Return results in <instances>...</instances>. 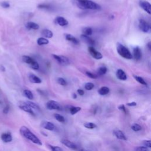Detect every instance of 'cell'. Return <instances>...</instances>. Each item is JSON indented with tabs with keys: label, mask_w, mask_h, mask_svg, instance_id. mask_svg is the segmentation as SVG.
Returning <instances> with one entry per match:
<instances>
[{
	"label": "cell",
	"mask_w": 151,
	"mask_h": 151,
	"mask_svg": "<svg viewBox=\"0 0 151 151\" xmlns=\"http://www.w3.org/2000/svg\"><path fill=\"white\" fill-rule=\"evenodd\" d=\"M20 132L24 138L30 140L32 143L38 145H42L41 141L27 127L24 126H21L20 129Z\"/></svg>",
	"instance_id": "obj_1"
},
{
	"label": "cell",
	"mask_w": 151,
	"mask_h": 151,
	"mask_svg": "<svg viewBox=\"0 0 151 151\" xmlns=\"http://www.w3.org/2000/svg\"><path fill=\"white\" fill-rule=\"evenodd\" d=\"M76 4L79 8L82 10H99L100 7L96 3L89 0H83V1L76 0Z\"/></svg>",
	"instance_id": "obj_2"
},
{
	"label": "cell",
	"mask_w": 151,
	"mask_h": 151,
	"mask_svg": "<svg viewBox=\"0 0 151 151\" xmlns=\"http://www.w3.org/2000/svg\"><path fill=\"white\" fill-rule=\"evenodd\" d=\"M116 48L118 54L122 57L126 58V59L130 60L133 58V56L131 53L129 52V50L122 44L117 43Z\"/></svg>",
	"instance_id": "obj_3"
},
{
	"label": "cell",
	"mask_w": 151,
	"mask_h": 151,
	"mask_svg": "<svg viewBox=\"0 0 151 151\" xmlns=\"http://www.w3.org/2000/svg\"><path fill=\"white\" fill-rule=\"evenodd\" d=\"M53 56L58 63L63 66H67L70 64V61L68 57L63 56H57L56 54H53Z\"/></svg>",
	"instance_id": "obj_4"
},
{
	"label": "cell",
	"mask_w": 151,
	"mask_h": 151,
	"mask_svg": "<svg viewBox=\"0 0 151 151\" xmlns=\"http://www.w3.org/2000/svg\"><path fill=\"white\" fill-rule=\"evenodd\" d=\"M46 107L48 110H60L61 106L54 100H50L46 103Z\"/></svg>",
	"instance_id": "obj_5"
},
{
	"label": "cell",
	"mask_w": 151,
	"mask_h": 151,
	"mask_svg": "<svg viewBox=\"0 0 151 151\" xmlns=\"http://www.w3.org/2000/svg\"><path fill=\"white\" fill-rule=\"evenodd\" d=\"M139 28L142 31L144 32H149L150 31V25L145 20H140L139 24Z\"/></svg>",
	"instance_id": "obj_6"
},
{
	"label": "cell",
	"mask_w": 151,
	"mask_h": 151,
	"mask_svg": "<svg viewBox=\"0 0 151 151\" xmlns=\"http://www.w3.org/2000/svg\"><path fill=\"white\" fill-rule=\"evenodd\" d=\"M88 50H89V52L90 54V55L93 58H96V59L100 60V59H101V58H102V57H103L102 54L100 52L96 51V49L93 47H92V46L89 47Z\"/></svg>",
	"instance_id": "obj_7"
},
{
	"label": "cell",
	"mask_w": 151,
	"mask_h": 151,
	"mask_svg": "<svg viewBox=\"0 0 151 151\" xmlns=\"http://www.w3.org/2000/svg\"><path fill=\"white\" fill-rule=\"evenodd\" d=\"M139 5L147 13L149 14H151V5L149 2L142 0L139 2Z\"/></svg>",
	"instance_id": "obj_8"
},
{
	"label": "cell",
	"mask_w": 151,
	"mask_h": 151,
	"mask_svg": "<svg viewBox=\"0 0 151 151\" xmlns=\"http://www.w3.org/2000/svg\"><path fill=\"white\" fill-rule=\"evenodd\" d=\"M19 106L20 109L24 111V112L30 113L32 115H34V112H33L32 109L26 103V102H21L20 104H19Z\"/></svg>",
	"instance_id": "obj_9"
},
{
	"label": "cell",
	"mask_w": 151,
	"mask_h": 151,
	"mask_svg": "<svg viewBox=\"0 0 151 151\" xmlns=\"http://www.w3.org/2000/svg\"><path fill=\"white\" fill-rule=\"evenodd\" d=\"M1 139L5 143H9L13 140V137L10 133H3L1 136Z\"/></svg>",
	"instance_id": "obj_10"
},
{
	"label": "cell",
	"mask_w": 151,
	"mask_h": 151,
	"mask_svg": "<svg viewBox=\"0 0 151 151\" xmlns=\"http://www.w3.org/2000/svg\"><path fill=\"white\" fill-rule=\"evenodd\" d=\"M62 143L66 146L68 148H70L72 149H77V146L76 144H74L73 142L69 140H67V139H63L61 140Z\"/></svg>",
	"instance_id": "obj_11"
},
{
	"label": "cell",
	"mask_w": 151,
	"mask_h": 151,
	"mask_svg": "<svg viewBox=\"0 0 151 151\" xmlns=\"http://www.w3.org/2000/svg\"><path fill=\"white\" fill-rule=\"evenodd\" d=\"M133 53L134 58H135L136 60H139L142 57V52L139 47H135L133 48Z\"/></svg>",
	"instance_id": "obj_12"
},
{
	"label": "cell",
	"mask_w": 151,
	"mask_h": 151,
	"mask_svg": "<svg viewBox=\"0 0 151 151\" xmlns=\"http://www.w3.org/2000/svg\"><path fill=\"white\" fill-rule=\"evenodd\" d=\"M41 126L44 129L48 130H53L55 129V126L53 123L50 122H44L42 123Z\"/></svg>",
	"instance_id": "obj_13"
},
{
	"label": "cell",
	"mask_w": 151,
	"mask_h": 151,
	"mask_svg": "<svg viewBox=\"0 0 151 151\" xmlns=\"http://www.w3.org/2000/svg\"><path fill=\"white\" fill-rule=\"evenodd\" d=\"M116 77L117 78L121 80H126L127 79V76L125 72L119 69L116 72Z\"/></svg>",
	"instance_id": "obj_14"
},
{
	"label": "cell",
	"mask_w": 151,
	"mask_h": 151,
	"mask_svg": "<svg viewBox=\"0 0 151 151\" xmlns=\"http://www.w3.org/2000/svg\"><path fill=\"white\" fill-rule=\"evenodd\" d=\"M81 39L83 40V41L85 42V43L89 44V45H91L93 46L95 44V40H93L92 38H91L89 36H85L84 34H82L81 36Z\"/></svg>",
	"instance_id": "obj_15"
},
{
	"label": "cell",
	"mask_w": 151,
	"mask_h": 151,
	"mask_svg": "<svg viewBox=\"0 0 151 151\" xmlns=\"http://www.w3.org/2000/svg\"><path fill=\"white\" fill-rule=\"evenodd\" d=\"M113 133L115 136L119 139L121 140H126L127 138L126 137V136L125 135V134L123 133L122 131L120 130H116L113 132Z\"/></svg>",
	"instance_id": "obj_16"
},
{
	"label": "cell",
	"mask_w": 151,
	"mask_h": 151,
	"mask_svg": "<svg viewBox=\"0 0 151 151\" xmlns=\"http://www.w3.org/2000/svg\"><path fill=\"white\" fill-rule=\"evenodd\" d=\"M28 79H29V80L32 83L40 84L41 83V80L38 77H37V76L31 74V73L29 74Z\"/></svg>",
	"instance_id": "obj_17"
},
{
	"label": "cell",
	"mask_w": 151,
	"mask_h": 151,
	"mask_svg": "<svg viewBox=\"0 0 151 151\" xmlns=\"http://www.w3.org/2000/svg\"><path fill=\"white\" fill-rule=\"evenodd\" d=\"M64 36H65V38L67 40L72 42V43H74V44H79V41L77 38H76L73 36H72L70 34H65Z\"/></svg>",
	"instance_id": "obj_18"
},
{
	"label": "cell",
	"mask_w": 151,
	"mask_h": 151,
	"mask_svg": "<svg viewBox=\"0 0 151 151\" xmlns=\"http://www.w3.org/2000/svg\"><path fill=\"white\" fill-rule=\"evenodd\" d=\"M22 60L24 63L28 64L30 66H31L36 62V61L34 59H32L31 57L28 56H23L22 57Z\"/></svg>",
	"instance_id": "obj_19"
},
{
	"label": "cell",
	"mask_w": 151,
	"mask_h": 151,
	"mask_svg": "<svg viewBox=\"0 0 151 151\" xmlns=\"http://www.w3.org/2000/svg\"><path fill=\"white\" fill-rule=\"evenodd\" d=\"M56 23L60 26H66L68 24V21L62 17H58L56 19Z\"/></svg>",
	"instance_id": "obj_20"
},
{
	"label": "cell",
	"mask_w": 151,
	"mask_h": 151,
	"mask_svg": "<svg viewBox=\"0 0 151 151\" xmlns=\"http://www.w3.org/2000/svg\"><path fill=\"white\" fill-rule=\"evenodd\" d=\"M110 91V89L106 86H103L98 90V93L100 95L104 96L107 95Z\"/></svg>",
	"instance_id": "obj_21"
},
{
	"label": "cell",
	"mask_w": 151,
	"mask_h": 151,
	"mask_svg": "<svg viewBox=\"0 0 151 151\" xmlns=\"http://www.w3.org/2000/svg\"><path fill=\"white\" fill-rule=\"evenodd\" d=\"M26 27L29 29H32V30H38L39 29V26L38 24L33 23V22H28L26 24Z\"/></svg>",
	"instance_id": "obj_22"
},
{
	"label": "cell",
	"mask_w": 151,
	"mask_h": 151,
	"mask_svg": "<svg viewBox=\"0 0 151 151\" xmlns=\"http://www.w3.org/2000/svg\"><path fill=\"white\" fill-rule=\"evenodd\" d=\"M41 34L43 36H44L45 37L48 38H52L53 36V32L52 31H50V30H48V29L43 30V31L41 32Z\"/></svg>",
	"instance_id": "obj_23"
},
{
	"label": "cell",
	"mask_w": 151,
	"mask_h": 151,
	"mask_svg": "<svg viewBox=\"0 0 151 151\" xmlns=\"http://www.w3.org/2000/svg\"><path fill=\"white\" fill-rule=\"evenodd\" d=\"M37 43L38 45H39V46L46 45V44H48L49 43V41L45 38L40 37L37 39Z\"/></svg>",
	"instance_id": "obj_24"
},
{
	"label": "cell",
	"mask_w": 151,
	"mask_h": 151,
	"mask_svg": "<svg viewBox=\"0 0 151 151\" xmlns=\"http://www.w3.org/2000/svg\"><path fill=\"white\" fill-rule=\"evenodd\" d=\"M82 32L84 35L89 36L92 34V33H93V30H92L91 28L90 27H85L84 28H83Z\"/></svg>",
	"instance_id": "obj_25"
},
{
	"label": "cell",
	"mask_w": 151,
	"mask_h": 151,
	"mask_svg": "<svg viewBox=\"0 0 151 151\" xmlns=\"http://www.w3.org/2000/svg\"><path fill=\"white\" fill-rule=\"evenodd\" d=\"M23 93L25 96L30 100H32L33 99V98H34V96H33L32 93L29 90H24L23 91Z\"/></svg>",
	"instance_id": "obj_26"
},
{
	"label": "cell",
	"mask_w": 151,
	"mask_h": 151,
	"mask_svg": "<svg viewBox=\"0 0 151 151\" xmlns=\"http://www.w3.org/2000/svg\"><path fill=\"white\" fill-rule=\"evenodd\" d=\"M107 71V69L106 67H100V68L98 69L97 73L99 76H103L106 73Z\"/></svg>",
	"instance_id": "obj_27"
},
{
	"label": "cell",
	"mask_w": 151,
	"mask_h": 151,
	"mask_svg": "<svg viewBox=\"0 0 151 151\" xmlns=\"http://www.w3.org/2000/svg\"><path fill=\"white\" fill-rule=\"evenodd\" d=\"M81 111V107H75V106H72L70 108V112L71 115H74L75 114H76L77 112Z\"/></svg>",
	"instance_id": "obj_28"
},
{
	"label": "cell",
	"mask_w": 151,
	"mask_h": 151,
	"mask_svg": "<svg viewBox=\"0 0 151 151\" xmlns=\"http://www.w3.org/2000/svg\"><path fill=\"white\" fill-rule=\"evenodd\" d=\"M84 126L85 128H86L87 129H95L97 127V126L96 124L93 123H91V122H87L84 123Z\"/></svg>",
	"instance_id": "obj_29"
},
{
	"label": "cell",
	"mask_w": 151,
	"mask_h": 151,
	"mask_svg": "<svg viewBox=\"0 0 151 151\" xmlns=\"http://www.w3.org/2000/svg\"><path fill=\"white\" fill-rule=\"evenodd\" d=\"M26 103L32 109H35V110H40V107H38V106L37 105H36V103H33L32 102L30 101H27L26 102Z\"/></svg>",
	"instance_id": "obj_30"
},
{
	"label": "cell",
	"mask_w": 151,
	"mask_h": 151,
	"mask_svg": "<svg viewBox=\"0 0 151 151\" xmlns=\"http://www.w3.org/2000/svg\"><path fill=\"white\" fill-rule=\"evenodd\" d=\"M54 117H55V119H56L57 121L59 122L64 123V122H65V119H64V117L63 116H62V115H59V114H58V113H55V114L54 115Z\"/></svg>",
	"instance_id": "obj_31"
},
{
	"label": "cell",
	"mask_w": 151,
	"mask_h": 151,
	"mask_svg": "<svg viewBox=\"0 0 151 151\" xmlns=\"http://www.w3.org/2000/svg\"><path fill=\"white\" fill-rule=\"evenodd\" d=\"M134 78H135V79L138 82H139V83L142 84V85H145V86H146L147 85V83H146V81L144 80V79L143 78H142V77L138 76H134Z\"/></svg>",
	"instance_id": "obj_32"
},
{
	"label": "cell",
	"mask_w": 151,
	"mask_h": 151,
	"mask_svg": "<svg viewBox=\"0 0 151 151\" xmlns=\"http://www.w3.org/2000/svg\"><path fill=\"white\" fill-rule=\"evenodd\" d=\"M132 129L135 131V132H138V131H139L142 129V127L141 126H140L139 124H137V123H135V124H133L132 127H131Z\"/></svg>",
	"instance_id": "obj_33"
},
{
	"label": "cell",
	"mask_w": 151,
	"mask_h": 151,
	"mask_svg": "<svg viewBox=\"0 0 151 151\" xmlns=\"http://www.w3.org/2000/svg\"><path fill=\"white\" fill-rule=\"evenodd\" d=\"M94 84L92 83H87L85 86V88L86 90H91L94 88Z\"/></svg>",
	"instance_id": "obj_34"
},
{
	"label": "cell",
	"mask_w": 151,
	"mask_h": 151,
	"mask_svg": "<svg viewBox=\"0 0 151 151\" xmlns=\"http://www.w3.org/2000/svg\"><path fill=\"white\" fill-rule=\"evenodd\" d=\"M57 82L58 84H59V85H60L62 86H66L67 85V82L63 78H62V77L58 78Z\"/></svg>",
	"instance_id": "obj_35"
},
{
	"label": "cell",
	"mask_w": 151,
	"mask_h": 151,
	"mask_svg": "<svg viewBox=\"0 0 151 151\" xmlns=\"http://www.w3.org/2000/svg\"><path fill=\"white\" fill-rule=\"evenodd\" d=\"M0 6L4 8H8L10 7V4L7 1H3L0 3Z\"/></svg>",
	"instance_id": "obj_36"
},
{
	"label": "cell",
	"mask_w": 151,
	"mask_h": 151,
	"mask_svg": "<svg viewBox=\"0 0 151 151\" xmlns=\"http://www.w3.org/2000/svg\"><path fill=\"white\" fill-rule=\"evenodd\" d=\"M135 151H149V150L145 146H139L135 148Z\"/></svg>",
	"instance_id": "obj_37"
},
{
	"label": "cell",
	"mask_w": 151,
	"mask_h": 151,
	"mask_svg": "<svg viewBox=\"0 0 151 151\" xmlns=\"http://www.w3.org/2000/svg\"><path fill=\"white\" fill-rule=\"evenodd\" d=\"M86 74L87 76L91 79H96L97 77V76L92 73L91 72H86Z\"/></svg>",
	"instance_id": "obj_38"
},
{
	"label": "cell",
	"mask_w": 151,
	"mask_h": 151,
	"mask_svg": "<svg viewBox=\"0 0 151 151\" xmlns=\"http://www.w3.org/2000/svg\"><path fill=\"white\" fill-rule=\"evenodd\" d=\"M49 146L52 151H63V149L59 146H52V145H49Z\"/></svg>",
	"instance_id": "obj_39"
},
{
	"label": "cell",
	"mask_w": 151,
	"mask_h": 151,
	"mask_svg": "<svg viewBox=\"0 0 151 151\" xmlns=\"http://www.w3.org/2000/svg\"><path fill=\"white\" fill-rule=\"evenodd\" d=\"M30 68H31L32 69H34V70H38L39 69V64L36 61V62L34 64H33L32 65H31L30 66Z\"/></svg>",
	"instance_id": "obj_40"
},
{
	"label": "cell",
	"mask_w": 151,
	"mask_h": 151,
	"mask_svg": "<svg viewBox=\"0 0 151 151\" xmlns=\"http://www.w3.org/2000/svg\"><path fill=\"white\" fill-rule=\"evenodd\" d=\"M143 144L146 148H150L151 147V142L150 140H144L143 142Z\"/></svg>",
	"instance_id": "obj_41"
},
{
	"label": "cell",
	"mask_w": 151,
	"mask_h": 151,
	"mask_svg": "<svg viewBox=\"0 0 151 151\" xmlns=\"http://www.w3.org/2000/svg\"><path fill=\"white\" fill-rule=\"evenodd\" d=\"M118 109H119V110L123 111L124 113H126V108H125V105H120V106L118 107Z\"/></svg>",
	"instance_id": "obj_42"
},
{
	"label": "cell",
	"mask_w": 151,
	"mask_h": 151,
	"mask_svg": "<svg viewBox=\"0 0 151 151\" xmlns=\"http://www.w3.org/2000/svg\"><path fill=\"white\" fill-rule=\"evenodd\" d=\"M9 109H10L9 106H7L4 109H3V113H5V114L8 113V111H9Z\"/></svg>",
	"instance_id": "obj_43"
},
{
	"label": "cell",
	"mask_w": 151,
	"mask_h": 151,
	"mask_svg": "<svg viewBox=\"0 0 151 151\" xmlns=\"http://www.w3.org/2000/svg\"><path fill=\"white\" fill-rule=\"evenodd\" d=\"M38 7L39 8H46V9H47V8H48V5H45V4H41V5H39Z\"/></svg>",
	"instance_id": "obj_44"
},
{
	"label": "cell",
	"mask_w": 151,
	"mask_h": 151,
	"mask_svg": "<svg viewBox=\"0 0 151 151\" xmlns=\"http://www.w3.org/2000/svg\"><path fill=\"white\" fill-rule=\"evenodd\" d=\"M77 93L80 96H83L84 94H85V91H84L83 90L81 89H78L77 90Z\"/></svg>",
	"instance_id": "obj_45"
},
{
	"label": "cell",
	"mask_w": 151,
	"mask_h": 151,
	"mask_svg": "<svg viewBox=\"0 0 151 151\" xmlns=\"http://www.w3.org/2000/svg\"><path fill=\"white\" fill-rule=\"evenodd\" d=\"M127 106H136V102H131V103H127Z\"/></svg>",
	"instance_id": "obj_46"
},
{
	"label": "cell",
	"mask_w": 151,
	"mask_h": 151,
	"mask_svg": "<svg viewBox=\"0 0 151 151\" xmlns=\"http://www.w3.org/2000/svg\"><path fill=\"white\" fill-rule=\"evenodd\" d=\"M0 70H1V72H5V67L3 65H0Z\"/></svg>",
	"instance_id": "obj_47"
},
{
	"label": "cell",
	"mask_w": 151,
	"mask_h": 151,
	"mask_svg": "<svg viewBox=\"0 0 151 151\" xmlns=\"http://www.w3.org/2000/svg\"><path fill=\"white\" fill-rule=\"evenodd\" d=\"M73 98L74 99L77 98V95H76V93H73Z\"/></svg>",
	"instance_id": "obj_48"
},
{
	"label": "cell",
	"mask_w": 151,
	"mask_h": 151,
	"mask_svg": "<svg viewBox=\"0 0 151 151\" xmlns=\"http://www.w3.org/2000/svg\"><path fill=\"white\" fill-rule=\"evenodd\" d=\"M148 48H149V50H150V42H149V43H148Z\"/></svg>",
	"instance_id": "obj_49"
},
{
	"label": "cell",
	"mask_w": 151,
	"mask_h": 151,
	"mask_svg": "<svg viewBox=\"0 0 151 151\" xmlns=\"http://www.w3.org/2000/svg\"><path fill=\"white\" fill-rule=\"evenodd\" d=\"M80 151H89V150H86V149H81Z\"/></svg>",
	"instance_id": "obj_50"
},
{
	"label": "cell",
	"mask_w": 151,
	"mask_h": 151,
	"mask_svg": "<svg viewBox=\"0 0 151 151\" xmlns=\"http://www.w3.org/2000/svg\"><path fill=\"white\" fill-rule=\"evenodd\" d=\"M79 1H83V0H79Z\"/></svg>",
	"instance_id": "obj_51"
}]
</instances>
